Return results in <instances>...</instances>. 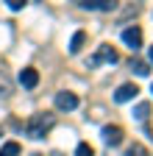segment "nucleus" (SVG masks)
<instances>
[{"label": "nucleus", "instance_id": "nucleus-14", "mask_svg": "<svg viewBox=\"0 0 153 156\" xmlns=\"http://www.w3.org/2000/svg\"><path fill=\"white\" fill-rule=\"evenodd\" d=\"M148 114H150V103H139L134 109V117H137V120H148Z\"/></svg>", "mask_w": 153, "mask_h": 156}, {"label": "nucleus", "instance_id": "nucleus-17", "mask_svg": "<svg viewBox=\"0 0 153 156\" xmlns=\"http://www.w3.org/2000/svg\"><path fill=\"white\" fill-rule=\"evenodd\" d=\"M148 58H150V64H153V48H150V53H148Z\"/></svg>", "mask_w": 153, "mask_h": 156}, {"label": "nucleus", "instance_id": "nucleus-6", "mask_svg": "<svg viewBox=\"0 0 153 156\" xmlns=\"http://www.w3.org/2000/svg\"><path fill=\"white\" fill-rule=\"evenodd\" d=\"M117 3H120V0H84L81 6L86 11H114Z\"/></svg>", "mask_w": 153, "mask_h": 156}, {"label": "nucleus", "instance_id": "nucleus-12", "mask_svg": "<svg viewBox=\"0 0 153 156\" xmlns=\"http://www.w3.org/2000/svg\"><path fill=\"white\" fill-rule=\"evenodd\" d=\"M125 156H150V153H148V148H145L142 142H134V145H128Z\"/></svg>", "mask_w": 153, "mask_h": 156}, {"label": "nucleus", "instance_id": "nucleus-9", "mask_svg": "<svg viewBox=\"0 0 153 156\" xmlns=\"http://www.w3.org/2000/svg\"><path fill=\"white\" fill-rule=\"evenodd\" d=\"M84 42H86V34H84V31H75L72 39H70V53H72V56H78L81 48H84Z\"/></svg>", "mask_w": 153, "mask_h": 156}, {"label": "nucleus", "instance_id": "nucleus-13", "mask_svg": "<svg viewBox=\"0 0 153 156\" xmlns=\"http://www.w3.org/2000/svg\"><path fill=\"white\" fill-rule=\"evenodd\" d=\"M131 70L137 73V75H148V73H150L148 62H139V58H134V62H131Z\"/></svg>", "mask_w": 153, "mask_h": 156}, {"label": "nucleus", "instance_id": "nucleus-2", "mask_svg": "<svg viewBox=\"0 0 153 156\" xmlns=\"http://www.w3.org/2000/svg\"><path fill=\"white\" fill-rule=\"evenodd\" d=\"M103 62H106V64H117V62H120V53L114 50L111 45H100L98 50H95V56L86 62V67H98V64H103Z\"/></svg>", "mask_w": 153, "mask_h": 156}, {"label": "nucleus", "instance_id": "nucleus-11", "mask_svg": "<svg viewBox=\"0 0 153 156\" xmlns=\"http://www.w3.org/2000/svg\"><path fill=\"white\" fill-rule=\"evenodd\" d=\"M9 95H11V81H9L6 70H0V98H9Z\"/></svg>", "mask_w": 153, "mask_h": 156}, {"label": "nucleus", "instance_id": "nucleus-5", "mask_svg": "<svg viewBox=\"0 0 153 156\" xmlns=\"http://www.w3.org/2000/svg\"><path fill=\"white\" fill-rule=\"evenodd\" d=\"M100 136H103V142H106L109 148H117V145L123 142V128H120V126H103Z\"/></svg>", "mask_w": 153, "mask_h": 156}, {"label": "nucleus", "instance_id": "nucleus-15", "mask_svg": "<svg viewBox=\"0 0 153 156\" xmlns=\"http://www.w3.org/2000/svg\"><path fill=\"white\" fill-rule=\"evenodd\" d=\"M75 156H95V151H92L89 142H78V148H75Z\"/></svg>", "mask_w": 153, "mask_h": 156}, {"label": "nucleus", "instance_id": "nucleus-19", "mask_svg": "<svg viewBox=\"0 0 153 156\" xmlns=\"http://www.w3.org/2000/svg\"><path fill=\"white\" fill-rule=\"evenodd\" d=\"M150 92H153V87H150Z\"/></svg>", "mask_w": 153, "mask_h": 156}, {"label": "nucleus", "instance_id": "nucleus-3", "mask_svg": "<svg viewBox=\"0 0 153 156\" xmlns=\"http://www.w3.org/2000/svg\"><path fill=\"white\" fill-rule=\"evenodd\" d=\"M56 109H59V112H72V109H78V95H75V92H67V89L56 92Z\"/></svg>", "mask_w": 153, "mask_h": 156}, {"label": "nucleus", "instance_id": "nucleus-10", "mask_svg": "<svg viewBox=\"0 0 153 156\" xmlns=\"http://www.w3.org/2000/svg\"><path fill=\"white\" fill-rule=\"evenodd\" d=\"M23 148L20 142H6V145H0V156H20Z\"/></svg>", "mask_w": 153, "mask_h": 156}, {"label": "nucleus", "instance_id": "nucleus-16", "mask_svg": "<svg viewBox=\"0 0 153 156\" xmlns=\"http://www.w3.org/2000/svg\"><path fill=\"white\" fill-rule=\"evenodd\" d=\"M25 3H28V0H6V6H9L11 11H20V9H25Z\"/></svg>", "mask_w": 153, "mask_h": 156}, {"label": "nucleus", "instance_id": "nucleus-8", "mask_svg": "<svg viewBox=\"0 0 153 156\" xmlns=\"http://www.w3.org/2000/svg\"><path fill=\"white\" fill-rule=\"evenodd\" d=\"M20 84H23L25 89H33L36 84H39V73H36L33 67H25V70H20Z\"/></svg>", "mask_w": 153, "mask_h": 156}, {"label": "nucleus", "instance_id": "nucleus-1", "mask_svg": "<svg viewBox=\"0 0 153 156\" xmlns=\"http://www.w3.org/2000/svg\"><path fill=\"white\" fill-rule=\"evenodd\" d=\"M56 126V114L50 112H36L28 117V123H25V134L31 136V140H45V136L53 131Z\"/></svg>", "mask_w": 153, "mask_h": 156}, {"label": "nucleus", "instance_id": "nucleus-7", "mask_svg": "<svg viewBox=\"0 0 153 156\" xmlns=\"http://www.w3.org/2000/svg\"><path fill=\"white\" fill-rule=\"evenodd\" d=\"M137 95H139V87H137V84H123L117 92H114V101H117V103H128V101H134Z\"/></svg>", "mask_w": 153, "mask_h": 156}, {"label": "nucleus", "instance_id": "nucleus-18", "mask_svg": "<svg viewBox=\"0 0 153 156\" xmlns=\"http://www.w3.org/2000/svg\"><path fill=\"white\" fill-rule=\"evenodd\" d=\"M0 136H3V128H0Z\"/></svg>", "mask_w": 153, "mask_h": 156}, {"label": "nucleus", "instance_id": "nucleus-4", "mask_svg": "<svg viewBox=\"0 0 153 156\" xmlns=\"http://www.w3.org/2000/svg\"><path fill=\"white\" fill-rule=\"evenodd\" d=\"M123 42L134 50V53H137L139 48H142V28L139 25H131V28H125L123 31Z\"/></svg>", "mask_w": 153, "mask_h": 156}]
</instances>
